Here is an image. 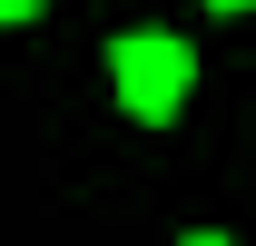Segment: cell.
<instances>
[{"instance_id":"1","label":"cell","mask_w":256,"mask_h":246,"mask_svg":"<svg viewBox=\"0 0 256 246\" xmlns=\"http://www.w3.org/2000/svg\"><path fill=\"white\" fill-rule=\"evenodd\" d=\"M108 79H118V108L128 118H178V98H188V79H197V60H188V40H168V30H138V40H118L108 50Z\"/></svg>"},{"instance_id":"4","label":"cell","mask_w":256,"mask_h":246,"mask_svg":"<svg viewBox=\"0 0 256 246\" xmlns=\"http://www.w3.org/2000/svg\"><path fill=\"white\" fill-rule=\"evenodd\" d=\"M217 10H246V0H217Z\"/></svg>"},{"instance_id":"2","label":"cell","mask_w":256,"mask_h":246,"mask_svg":"<svg viewBox=\"0 0 256 246\" xmlns=\"http://www.w3.org/2000/svg\"><path fill=\"white\" fill-rule=\"evenodd\" d=\"M0 10H10V20H30V10H40V0H0Z\"/></svg>"},{"instance_id":"3","label":"cell","mask_w":256,"mask_h":246,"mask_svg":"<svg viewBox=\"0 0 256 246\" xmlns=\"http://www.w3.org/2000/svg\"><path fill=\"white\" fill-rule=\"evenodd\" d=\"M188 246H226V236H188Z\"/></svg>"}]
</instances>
